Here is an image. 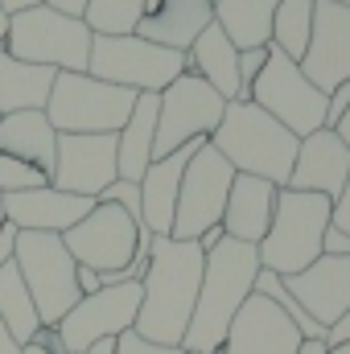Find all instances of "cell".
Returning a JSON list of instances; mask_svg holds the SVG:
<instances>
[{"label":"cell","instance_id":"6da1fadb","mask_svg":"<svg viewBox=\"0 0 350 354\" xmlns=\"http://www.w3.org/2000/svg\"><path fill=\"white\" fill-rule=\"evenodd\" d=\"M202 268H206V256L198 243L153 235L149 272L140 280V313H136L140 338H149L157 346H181L194 305H198Z\"/></svg>","mask_w":350,"mask_h":354},{"label":"cell","instance_id":"7a4b0ae2","mask_svg":"<svg viewBox=\"0 0 350 354\" xmlns=\"http://www.w3.org/2000/svg\"><path fill=\"white\" fill-rule=\"evenodd\" d=\"M256 276H260V252H256V243L223 239L214 252H206L198 305H194L190 330L181 338V351L185 354H223V342H227V330H231L235 313L256 292Z\"/></svg>","mask_w":350,"mask_h":354},{"label":"cell","instance_id":"3957f363","mask_svg":"<svg viewBox=\"0 0 350 354\" xmlns=\"http://www.w3.org/2000/svg\"><path fill=\"white\" fill-rule=\"evenodd\" d=\"M210 149L235 174L264 177V181L284 189L301 140L288 128H280L268 111H260L256 103H227L223 124L210 132Z\"/></svg>","mask_w":350,"mask_h":354},{"label":"cell","instance_id":"277c9868","mask_svg":"<svg viewBox=\"0 0 350 354\" xmlns=\"http://www.w3.org/2000/svg\"><path fill=\"white\" fill-rule=\"evenodd\" d=\"M334 202L322 194H305V189H280L276 194V214L272 227L260 239V268L276 276H297L322 256V235L330 227Z\"/></svg>","mask_w":350,"mask_h":354},{"label":"cell","instance_id":"5b68a950","mask_svg":"<svg viewBox=\"0 0 350 354\" xmlns=\"http://www.w3.org/2000/svg\"><path fill=\"white\" fill-rule=\"evenodd\" d=\"M91 46H95V33L83 25V17H66L50 4L8 17L4 54H12L21 62L50 66L58 75H87Z\"/></svg>","mask_w":350,"mask_h":354},{"label":"cell","instance_id":"8992f818","mask_svg":"<svg viewBox=\"0 0 350 354\" xmlns=\"http://www.w3.org/2000/svg\"><path fill=\"white\" fill-rule=\"evenodd\" d=\"M12 264L21 272L42 330H58V322L83 301L79 292V264L66 252L62 235H42V231H17V248H12Z\"/></svg>","mask_w":350,"mask_h":354},{"label":"cell","instance_id":"52a82bcc","mask_svg":"<svg viewBox=\"0 0 350 354\" xmlns=\"http://www.w3.org/2000/svg\"><path fill=\"white\" fill-rule=\"evenodd\" d=\"M132 107L136 91L111 87L91 75H58L46 103V120L54 124L58 136H103V132L116 136L128 124Z\"/></svg>","mask_w":350,"mask_h":354},{"label":"cell","instance_id":"ba28073f","mask_svg":"<svg viewBox=\"0 0 350 354\" xmlns=\"http://www.w3.org/2000/svg\"><path fill=\"white\" fill-rule=\"evenodd\" d=\"M87 75L111 83V87L136 91V95H161L174 79L185 75V54L153 46L136 33L132 37H95Z\"/></svg>","mask_w":350,"mask_h":354},{"label":"cell","instance_id":"9c48e42d","mask_svg":"<svg viewBox=\"0 0 350 354\" xmlns=\"http://www.w3.org/2000/svg\"><path fill=\"white\" fill-rule=\"evenodd\" d=\"M227 99L198 75H181L157 95V140H153V161L169 157L194 140H210V132L223 124Z\"/></svg>","mask_w":350,"mask_h":354},{"label":"cell","instance_id":"30bf717a","mask_svg":"<svg viewBox=\"0 0 350 354\" xmlns=\"http://www.w3.org/2000/svg\"><path fill=\"white\" fill-rule=\"evenodd\" d=\"M248 103H256L260 111H268L297 140H305V136H313V132L326 128V95L301 75V66L293 58H284L272 46H268V66L256 79Z\"/></svg>","mask_w":350,"mask_h":354},{"label":"cell","instance_id":"8fae6325","mask_svg":"<svg viewBox=\"0 0 350 354\" xmlns=\"http://www.w3.org/2000/svg\"><path fill=\"white\" fill-rule=\"evenodd\" d=\"M235 169L210 149V140L190 157L185 174H181V189H177V210H174V231L169 239L181 243H198L202 231L223 223L227 210V194H231Z\"/></svg>","mask_w":350,"mask_h":354},{"label":"cell","instance_id":"7c38bea8","mask_svg":"<svg viewBox=\"0 0 350 354\" xmlns=\"http://www.w3.org/2000/svg\"><path fill=\"white\" fill-rule=\"evenodd\" d=\"M62 243L79 268H95L99 276H116L136 260L140 223L116 202H95V210L62 235Z\"/></svg>","mask_w":350,"mask_h":354},{"label":"cell","instance_id":"4fadbf2b","mask_svg":"<svg viewBox=\"0 0 350 354\" xmlns=\"http://www.w3.org/2000/svg\"><path fill=\"white\" fill-rule=\"evenodd\" d=\"M136 313H140V284H107L83 297L58 322V338L66 354H87L99 342H116L120 334L136 330Z\"/></svg>","mask_w":350,"mask_h":354},{"label":"cell","instance_id":"5bb4252c","mask_svg":"<svg viewBox=\"0 0 350 354\" xmlns=\"http://www.w3.org/2000/svg\"><path fill=\"white\" fill-rule=\"evenodd\" d=\"M297 66L322 95L350 83V4L322 0L313 8L309 50H305V58Z\"/></svg>","mask_w":350,"mask_h":354},{"label":"cell","instance_id":"9a60e30c","mask_svg":"<svg viewBox=\"0 0 350 354\" xmlns=\"http://www.w3.org/2000/svg\"><path fill=\"white\" fill-rule=\"evenodd\" d=\"M111 181H120L111 132H103V136H58V157H54V174H50L54 189L99 202V194Z\"/></svg>","mask_w":350,"mask_h":354},{"label":"cell","instance_id":"2e32d148","mask_svg":"<svg viewBox=\"0 0 350 354\" xmlns=\"http://www.w3.org/2000/svg\"><path fill=\"white\" fill-rule=\"evenodd\" d=\"M301 330L268 297L252 292L227 330L223 354H301Z\"/></svg>","mask_w":350,"mask_h":354},{"label":"cell","instance_id":"e0dca14e","mask_svg":"<svg viewBox=\"0 0 350 354\" xmlns=\"http://www.w3.org/2000/svg\"><path fill=\"white\" fill-rule=\"evenodd\" d=\"M284 288L297 297V305L322 330H330L350 309V260L347 256H317L305 272L284 276Z\"/></svg>","mask_w":350,"mask_h":354},{"label":"cell","instance_id":"ac0fdd59","mask_svg":"<svg viewBox=\"0 0 350 354\" xmlns=\"http://www.w3.org/2000/svg\"><path fill=\"white\" fill-rule=\"evenodd\" d=\"M95 210V198H79L54 185L42 189H21V194H4V218L17 231H42V235H66L71 227H79Z\"/></svg>","mask_w":350,"mask_h":354},{"label":"cell","instance_id":"d6986e66","mask_svg":"<svg viewBox=\"0 0 350 354\" xmlns=\"http://www.w3.org/2000/svg\"><path fill=\"white\" fill-rule=\"evenodd\" d=\"M350 174V149L334 128H322L313 136L301 140L293 174H288V189H305V194H322V198H338Z\"/></svg>","mask_w":350,"mask_h":354},{"label":"cell","instance_id":"ffe728a7","mask_svg":"<svg viewBox=\"0 0 350 354\" xmlns=\"http://www.w3.org/2000/svg\"><path fill=\"white\" fill-rule=\"evenodd\" d=\"M206 25H214V0H145L136 37L185 54Z\"/></svg>","mask_w":350,"mask_h":354},{"label":"cell","instance_id":"44dd1931","mask_svg":"<svg viewBox=\"0 0 350 354\" xmlns=\"http://www.w3.org/2000/svg\"><path fill=\"white\" fill-rule=\"evenodd\" d=\"M206 140H194L185 149H177L169 157L153 161L149 174L140 177V227H149L153 235H169L174 231V210H177V189H181V174L190 165V157L202 149Z\"/></svg>","mask_w":350,"mask_h":354},{"label":"cell","instance_id":"7402d4cb","mask_svg":"<svg viewBox=\"0 0 350 354\" xmlns=\"http://www.w3.org/2000/svg\"><path fill=\"white\" fill-rule=\"evenodd\" d=\"M276 194H280V185H272L264 177L235 174L231 194H227V210H223L227 239H239V243H256L260 248V239L268 235V227H272V214H276Z\"/></svg>","mask_w":350,"mask_h":354},{"label":"cell","instance_id":"603a6c76","mask_svg":"<svg viewBox=\"0 0 350 354\" xmlns=\"http://www.w3.org/2000/svg\"><path fill=\"white\" fill-rule=\"evenodd\" d=\"M185 71L198 75L202 83H210L227 103H248L243 87H239V50L231 46V37L219 25H206L202 37L185 50Z\"/></svg>","mask_w":350,"mask_h":354},{"label":"cell","instance_id":"cb8c5ba5","mask_svg":"<svg viewBox=\"0 0 350 354\" xmlns=\"http://www.w3.org/2000/svg\"><path fill=\"white\" fill-rule=\"evenodd\" d=\"M0 149L50 177L58 157V132L46 120V111H12L0 115Z\"/></svg>","mask_w":350,"mask_h":354},{"label":"cell","instance_id":"d4e9b609","mask_svg":"<svg viewBox=\"0 0 350 354\" xmlns=\"http://www.w3.org/2000/svg\"><path fill=\"white\" fill-rule=\"evenodd\" d=\"M153 140H157V95H136V107L128 124L116 132V169L120 181H136L153 165Z\"/></svg>","mask_w":350,"mask_h":354},{"label":"cell","instance_id":"484cf974","mask_svg":"<svg viewBox=\"0 0 350 354\" xmlns=\"http://www.w3.org/2000/svg\"><path fill=\"white\" fill-rule=\"evenodd\" d=\"M54 79H58V71L21 62V58H12V54L0 50V115H12V111H46Z\"/></svg>","mask_w":350,"mask_h":354},{"label":"cell","instance_id":"4316f807","mask_svg":"<svg viewBox=\"0 0 350 354\" xmlns=\"http://www.w3.org/2000/svg\"><path fill=\"white\" fill-rule=\"evenodd\" d=\"M280 0H214V25L235 50H264L272 41V17Z\"/></svg>","mask_w":350,"mask_h":354},{"label":"cell","instance_id":"83f0119b","mask_svg":"<svg viewBox=\"0 0 350 354\" xmlns=\"http://www.w3.org/2000/svg\"><path fill=\"white\" fill-rule=\"evenodd\" d=\"M0 322H4V330H8V338L17 346H29L37 338V330H42L37 305H33V297H29V288H25V280H21L12 260L0 268Z\"/></svg>","mask_w":350,"mask_h":354},{"label":"cell","instance_id":"f1b7e54d","mask_svg":"<svg viewBox=\"0 0 350 354\" xmlns=\"http://www.w3.org/2000/svg\"><path fill=\"white\" fill-rule=\"evenodd\" d=\"M313 0H280L276 17H272V50H280L284 58L301 62L309 50V33H313Z\"/></svg>","mask_w":350,"mask_h":354},{"label":"cell","instance_id":"f546056e","mask_svg":"<svg viewBox=\"0 0 350 354\" xmlns=\"http://www.w3.org/2000/svg\"><path fill=\"white\" fill-rule=\"evenodd\" d=\"M145 17V0H87L83 25L95 37H132Z\"/></svg>","mask_w":350,"mask_h":354},{"label":"cell","instance_id":"4dcf8cb0","mask_svg":"<svg viewBox=\"0 0 350 354\" xmlns=\"http://www.w3.org/2000/svg\"><path fill=\"white\" fill-rule=\"evenodd\" d=\"M42 185H50V177L42 169L25 165L0 149V194H21V189H42Z\"/></svg>","mask_w":350,"mask_h":354},{"label":"cell","instance_id":"1f68e13d","mask_svg":"<svg viewBox=\"0 0 350 354\" xmlns=\"http://www.w3.org/2000/svg\"><path fill=\"white\" fill-rule=\"evenodd\" d=\"M99 202H116V206H124V210L140 223V185H136V181H111V185L99 194Z\"/></svg>","mask_w":350,"mask_h":354},{"label":"cell","instance_id":"d6a6232c","mask_svg":"<svg viewBox=\"0 0 350 354\" xmlns=\"http://www.w3.org/2000/svg\"><path fill=\"white\" fill-rule=\"evenodd\" d=\"M268 66V46L264 50H239V87H243V99H252V87Z\"/></svg>","mask_w":350,"mask_h":354},{"label":"cell","instance_id":"836d02e7","mask_svg":"<svg viewBox=\"0 0 350 354\" xmlns=\"http://www.w3.org/2000/svg\"><path fill=\"white\" fill-rule=\"evenodd\" d=\"M116 354H185V351L181 346H157V342L140 338L136 330H128V334L116 338Z\"/></svg>","mask_w":350,"mask_h":354},{"label":"cell","instance_id":"e575fe53","mask_svg":"<svg viewBox=\"0 0 350 354\" xmlns=\"http://www.w3.org/2000/svg\"><path fill=\"white\" fill-rule=\"evenodd\" d=\"M347 107H350V83H342V87H334L326 95V128H338V120L347 115Z\"/></svg>","mask_w":350,"mask_h":354},{"label":"cell","instance_id":"d590c367","mask_svg":"<svg viewBox=\"0 0 350 354\" xmlns=\"http://www.w3.org/2000/svg\"><path fill=\"white\" fill-rule=\"evenodd\" d=\"M322 256H347L350 260V235L347 231H338L334 223H330L326 235H322Z\"/></svg>","mask_w":350,"mask_h":354},{"label":"cell","instance_id":"8d00e7d4","mask_svg":"<svg viewBox=\"0 0 350 354\" xmlns=\"http://www.w3.org/2000/svg\"><path fill=\"white\" fill-rule=\"evenodd\" d=\"M330 223H334L338 231H347V235H350V174H347V185H342V194L334 198V214H330Z\"/></svg>","mask_w":350,"mask_h":354},{"label":"cell","instance_id":"74e56055","mask_svg":"<svg viewBox=\"0 0 350 354\" xmlns=\"http://www.w3.org/2000/svg\"><path fill=\"white\" fill-rule=\"evenodd\" d=\"M342 342H350V309L326 330V346H342Z\"/></svg>","mask_w":350,"mask_h":354},{"label":"cell","instance_id":"f35d334b","mask_svg":"<svg viewBox=\"0 0 350 354\" xmlns=\"http://www.w3.org/2000/svg\"><path fill=\"white\" fill-rule=\"evenodd\" d=\"M99 288H103V276H99L95 268H79V292L91 297V292H99Z\"/></svg>","mask_w":350,"mask_h":354},{"label":"cell","instance_id":"ab89813d","mask_svg":"<svg viewBox=\"0 0 350 354\" xmlns=\"http://www.w3.org/2000/svg\"><path fill=\"white\" fill-rule=\"evenodd\" d=\"M12 248H17V227L4 223V231H0V268L12 260Z\"/></svg>","mask_w":350,"mask_h":354},{"label":"cell","instance_id":"60d3db41","mask_svg":"<svg viewBox=\"0 0 350 354\" xmlns=\"http://www.w3.org/2000/svg\"><path fill=\"white\" fill-rule=\"evenodd\" d=\"M223 239H227L223 223H219V227H210V231H202V235H198V248H202V256H206V252H214V248H219Z\"/></svg>","mask_w":350,"mask_h":354},{"label":"cell","instance_id":"b9f144b4","mask_svg":"<svg viewBox=\"0 0 350 354\" xmlns=\"http://www.w3.org/2000/svg\"><path fill=\"white\" fill-rule=\"evenodd\" d=\"M50 8H58V12H66V17H83V8H87V0H46Z\"/></svg>","mask_w":350,"mask_h":354},{"label":"cell","instance_id":"7bdbcfd3","mask_svg":"<svg viewBox=\"0 0 350 354\" xmlns=\"http://www.w3.org/2000/svg\"><path fill=\"white\" fill-rule=\"evenodd\" d=\"M37 4H46V0H0L4 17H17V12H25V8H37Z\"/></svg>","mask_w":350,"mask_h":354},{"label":"cell","instance_id":"ee69618b","mask_svg":"<svg viewBox=\"0 0 350 354\" xmlns=\"http://www.w3.org/2000/svg\"><path fill=\"white\" fill-rule=\"evenodd\" d=\"M0 354H21V346L8 338V330H4V322H0Z\"/></svg>","mask_w":350,"mask_h":354},{"label":"cell","instance_id":"f6af8a7d","mask_svg":"<svg viewBox=\"0 0 350 354\" xmlns=\"http://www.w3.org/2000/svg\"><path fill=\"white\" fill-rule=\"evenodd\" d=\"M334 132L342 136V145H347V149H350V107H347V115L338 120V128H334Z\"/></svg>","mask_w":350,"mask_h":354},{"label":"cell","instance_id":"bcb514c9","mask_svg":"<svg viewBox=\"0 0 350 354\" xmlns=\"http://www.w3.org/2000/svg\"><path fill=\"white\" fill-rule=\"evenodd\" d=\"M301 354H326V342H301Z\"/></svg>","mask_w":350,"mask_h":354},{"label":"cell","instance_id":"7dc6e473","mask_svg":"<svg viewBox=\"0 0 350 354\" xmlns=\"http://www.w3.org/2000/svg\"><path fill=\"white\" fill-rule=\"evenodd\" d=\"M87 354H116V342H99V346H91Z\"/></svg>","mask_w":350,"mask_h":354},{"label":"cell","instance_id":"c3c4849f","mask_svg":"<svg viewBox=\"0 0 350 354\" xmlns=\"http://www.w3.org/2000/svg\"><path fill=\"white\" fill-rule=\"evenodd\" d=\"M4 37H8V17H4V8H0V50H4Z\"/></svg>","mask_w":350,"mask_h":354},{"label":"cell","instance_id":"681fc988","mask_svg":"<svg viewBox=\"0 0 350 354\" xmlns=\"http://www.w3.org/2000/svg\"><path fill=\"white\" fill-rule=\"evenodd\" d=\"M21 354H50L42 342H29V346H21Z\"/></svg>","mask_w":350,"mask_h":354},{"label":"cell","instance_id":"f907efd6","mask_svg":"<svg viewBox=\"0 0 350 354\" xmlns=\"http://www.w3.org/2000/svg\"><path fill=\"white\" fill-rule=\"evenodd\" d=\"M326 354H350V342H342V346H326Z\"/></svg>","mask_w":350,"mask_h":354},{"label":"cell","instance_id":"816d5d0a","mask_svg":"<svg viewBox=\"0 0 350 354\" xmlns=\"http://www.w3.org/2000/svg\"><path fill=\"white\" fill-rule=\"evenodd\" d=\"M4 223H8V218H4V194H0V231H4Z\"/></svg>","mask_w":350,"mask_h":354},{"label":"cell","instance_id":"f5cc1de1","mask_svg":"<svg viewBox=\"0 0 350 354\" xmlns=\"http://www.w3.org/2000/svg\"><path fill=\"white\" fill-rule=\"evenodd\" d=\"M334 4H350V0H334Z\"/></svg>","mask_w":350,"mask_h":354},{"label":"cell","instance_id":"db71d44e","mask_svg":"<svg viewBox=\"0 0 350 354\" xmlns=\"http://www.w3.org/2000/svg\"><path fill=\"white\" fill-rule=\"evenodd\" d=\"M313 4H322V0H313Z\"/></svg>","mask_w":350,"mask_h":354}]
</instances>
